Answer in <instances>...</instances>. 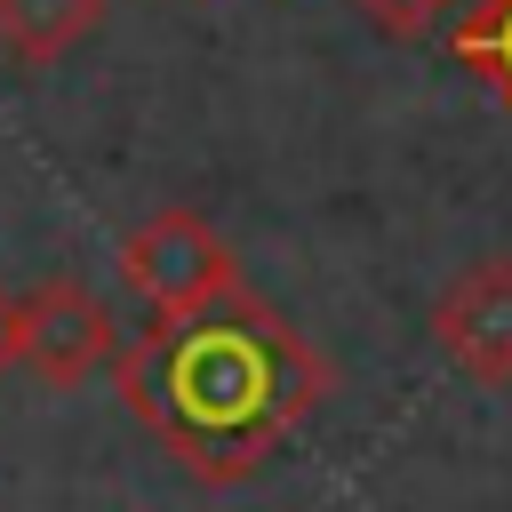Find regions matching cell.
Masks as SVG:
<instances>
[{
  "label": "cell",
  "mask_w": 512,
  "mask_h": 512,
  "mask_svg": "<svg viewBox=\"0 0 512 512\" xmlns=\"http://www.w3.org/2000/svg\"><path fill=\"white\" fill-rule=\"evenodd\" d=\"M112 376L128 416L208 488L256 480L272 448L328 400V360L312 352V336L248 288L144 320L120 344Z\"/></svg>",
  "instance_id": "obj_1"
},
{
  "label": "cell",
  "mask_w": 512,
  "mask_h": 512,
  "mask_svg": "<svg viewBox=\"0 0 512 512\" xmlns=\"http://www.w3.org/2000/svg\"><path fill=\"white\" fill-rule=\"evenodd\" d=\"M112 264H120V288H128L152 320L200 312V304H216V296L240 288L232 240H224L200 208H152L144 224L120 232V256H112Z\"/></svg>",
  "instance_id": "obj_2"
},
{
  "label": "cell",
  "mask_w": 512,
  "mask_h": 512,
  "mask_svg": "<svg viewBox=\"0 0 512 512\" xmlns=\"http://www.w3.org/2000/svg\"><path fill=\"white\" fill-rule=\"evenodd\" d=\"M120 312H112V296H96L88 280H72V272H56V280H40L32 296H16V368L24 376H40L48 392H80L96 368H112L120 360Z\"/></svg>",
  "instance_id": "obj_3"
},
{
  "label": "cell",
  "mask_w": 512,
  "mask_h": 512,
  "mask_svg": "<svg viewBox=\"0 0 512 512\" xmlns=\"http://www.w3.org/2000/svg\"><path fill=\"white\" fill-rule=\"evenodd\" d=\"M432 344L440 360L480 384V392H512V256H480L464 264L440 296H432Z\"/></svg>",
  "instance_id": "obj_4"
},
{
  "label": "cell",
  "mask_w": 512,
  "mask_h": 512,
  "mask_svg": "<svg viewBox=\"0 0 512 512\" xmlns=\"http://www.w3.org/2000/svg\"><path fill=\"white\" fill-rule=\"evenodd\" d=\"M104 24V0H0V48L16 64H56Z\"/></svg>",
  "instance_id": "obj_5"
},
{
  "label": "cell",
  "mask_w": 512,
  "mask_h": 512,
  "mask_svg": "<svg viewBox=\"0 0 512 512\" xmlns=\"http://www.w3.org/2000/svg\"><path fill=\"white\" fill-rule=\"evenodd\" d=\"M448 40H456V56L488 80V96L512 112V0H464Z\"/></svg>",
  "instance_id": "obj_6"
},
{
  "label": "cell",
  "mask_w": 512,
  "mask_h": 512,
  "mask_svg": "<svg viewBox=\"0 0 512 512\" xmlns=\"http://www.w3.org/2000/svg\"><path fill=\"white\" fill-rule=\"evenodd\" d=\"M360 8H368V16L384 24V32H400V40H416V32H432L440 16H456L464 0H360Z\"/></svg>",
  "instance_id": "obj_7"
},
{
  "label": "cell",
  "mask_w": 512,
  "mask_h": 512,
  "mask_svg": "<svg viewBox=\"0 0 512 512\" xmlns=\"http://www.w3.org/2000/svg\"><path fill=\"white\" fill-rule=\"evenodd\" d=\"M16 368V296H8V280H0V376Z\"/></svg>",
  "instance_id": "obj_8"
}]
</instances>
